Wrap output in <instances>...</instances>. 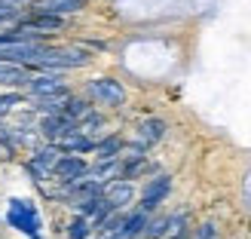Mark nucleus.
I'll return each instance as SVG.
<instances>
[{
    "mask_svg": "<svg viewBox=\"0 0 251 239\" xmlns=\"http://www.w3.org/2000/svg\"><path fill=\"white\" fill-rule=\"evenodd\" d=\"M58 159H61V150H58V147H46V150H40V154H37V159L31 162V172L37 175V178H46V175L55 169Z\"/></svg>",
    "mask_w": 251,
    "mask_h": 239,
    "instance_id": "10",
    "label": "nucleus"
},
{
    "mask_svg": "<svg viewBox=\"0 0 251 239\" xmlns=\"http://www.w3.org/2000/svg\"><path fill=\"white\" fill-rule=\"evenodd\" d=\"M120 150H123V141H120V138H104V141L95 144V154L101 157V159H117Z\"/></svg>",
    "mask_w": 251,
    "mask_h": 239,
    "instance_id": "16",
    "label": "nucleus"
},
{
    "mask_svg": "<svg viewBox=\"0 0 251 239\" xmlns=\"http://www.w3.org/2000/svg\"><path fill=\"white\" fill-rule=\"evenodd\" d=\"M71 239H89V221H86L83 215L80 218H74V224H71Z\"/></svg>",
    "mask_w": 251,
    "mask_h": 239,
    "instance_id": "18",
    "label": "nucleus"
},
{
    "mask_svg": "<svg viewBox=\"0 0 251 239\" xmlns=\"http://www.w3.org/2000/svg\"><path fill=\"white\" fill-rule=\"evenodd\" d=\"M52 175H55L58 181L71 184V181H80V178H86V175H89V166H86V162H83L80 157H65V154H61V159L55 162Z\"/></svg>",
    "mask_w": 251,
    "mask_h": 239,
    "instance_id": "5",
    "label": "nucleus"
},
{
    "mask_svg": "<svg viewBox=\"0 0 251 239\" xmlns=\"http://www.w3.org/2000/svg\"><path fill=\"white\" fill-rule=\"evenodd\" d=\"M0 83L12 86V89H16V86H28L31 74L25 71V65H3V61H0Z\"/></svg>",
    "mask_w": 251,
    "mask_h": 239,
    "instance_id": "12",
    "label": "nucleus"
},
{
    "mask_svg": "<svg viewBox=\"0 0 251 239\" xmlns=\"http://www.w3.org/2000/svg\"><path fill=\"white\" fill-rule=\"evenodd\" d=\"M34 65H37V68H46V71L83 68V65H89V53H83V49H49V46H46Z\"/></svg>",
    "mask_w": 251,
    "mask_h": 239,
    "instance_id": "1",
    "label": "nucleus"
},
{
    "mask_svg": "<svg viewBox=\"0 0 251 239\" xmlns=\"http://www.w3.org/2000/svg\"><path fill=\"white\" fill-rule=\"evenodd\" d=\"M104 199L110 206H114V212L120 209V206H126L132 199V184L126 181V178H117V181H110V187L104 190Z\"/></svg>",
    "mask_w": 251,
    "mask_h": 239,
    "instance_id": "11",
    "label": "nucleus"
},
{
    "mask_svg": "<svg viewBox=\"0 0 251 239\" xmlns=\"http://www.w3.org/2000/svg\"><path fill=\"white\" fill-rule=\"evenodd\" d=\"M162 135H166V123H162V120H147V123L141 126V147L156 144Z\"/></svg>",
    "mask_w": 251,
    "mask_h": 239,
    "instance_id": "15",
    "label": "nucleus"
},
{
    "mask_svg": "<svg viewBox=\"0 0 251 239\" xmlns=\"http://www.w3.org/2000/svg\"><path fill=\"white\" fill-rule=\"evenodd\" d=\"M9 105H19V95H3L0 98V110H9Z\"/></svg>",
    "mask_w": 251,
    "mask_h": 239,
    "instance_id": "19",
    "label": "nucleus"
},
{
    "mask_svg": "<svg viewBox=\"0 0 251 239\" xmlns=\"http://www.w3.org/2000/svg\"><path fill=\"white\" fill-rule=\"evenodd\" d=\"M6 221L12 224V230H19L31 239H40V215H37V209L31 203H25V199H12L9 203Z\"/></svg>",
    "mask_w": 251,
    "mask_h": 239,
    "instance_id": "2",
    "label": "nucleus"
},
{
    "mask_svg": "<svg viewBox=\"0 0 251 239\" xmlns=\"http://www.w3.org/2000/svg\"><path fill=\"white\" fill-rule=\"evenodd\" d=\"M61 28H65V19H58V16H43V12H37V16H31L28 22L19 25V31H28V34L37 31V37H43L46 31H61Z\"/></svg>",
    "mask_w": 251,
    "mask_h": 239,
    "instance_id": "7",
    "label": "nucleus"
},
{
    "mask_svg": "<svg viewBox=\"0 0 251 239\" xmlns=\"http://www.w3.org/2000/svg\"><path fill=\"white\" fill-rule=\"evenodd\" d=\"M169 190H172V178H169V175H159V178H153V181H150V184L144 187V196H141V212H147V215H150V212H153V209L162 203V199L169 196Z\"/></svg>",
    "mask_w": 251,
    "mask_h": 239,
    "instance_id": "4",
    "label": "nucleus"
},
{
    "mask_svg": "<svg viewBox=\"0 0 251 239\" xmlns=\"http://www.w3.org/2000/svg\"><path fill=\"white\" fill-rule=\"evenodd\" d=\"M43 132H46L49 138H58V141H61L65 135H74V132H77V123L68 120L65 114H49L46 123H43Z\"/></svg>",
    "mask_w": 251,
    "mask_h": 239,
    "instance_id": "9",
    "label": "nucleus"
},
{
    "mask_svg": "<svg viewBox=\"0 0 251 239\" xmlns=\"http://www.w3.org/2000/svg\"><path fill=\"white\" fill-rule=\"evenodd\" d=\"M34 9L43 16H68V12L83 9V0H34Z\"/></svg>",
    "mask_w": 251,
    "mask_h": 239,
    "instance_id": "8",
    "label": "nucleus"
},
{
    "mask_svg": "<svg viewBox=\"0 0 251 239\" xmlns=\"http://www.w3.org/2000/svg\"><path fill=\"white\" fill-rule=\"evenodd\" d=\"M61 114H65L68 120H74V123H80L83 117L92 114V107H89V102H83V98H68L65 107H61Z\"/></svg>",
    "mask_w": 251,
    "mask_h": 239,
    "instance_id": "14",
    "label": "nucleus"
},
{
    "mask_svg": "<svg viewBox=\"0 0 251 239\" xmlns=\"http://www.w3.org/2000/svg\"><path fill=\"white\" fill-rule=\"evenodd\" d=\"M144 227H147V212H141V209H138L135 215H129V218L123 221V230H120V236H123V239H138V236L144 233Z\"/></svg>",
    "mask_w": 251,
    "mask_h": 239,
    "instance_id": "13",
    "label": "nucleus"
},
{
    "mask_svg": "<svg viewBox=\"0 0 251 239\" xmlns=\"http://www.w3.org/2000/svg\"><path fill=\"white\" fill-rule=\"evenodd\" d=\"M28 89L37 95V98H52V95H68L65 83H61V77H55V74H46V77H31Z\"/></svg>",
    "mask_w": 251,
    "mask_h": 239,
    "instance_id": "6",
    "label": "nucleus"
},
{
    "mask_svg": "<svg viewBox=\"0 0 251 239\" xmlns=\"http://www.w3.org/2000/svg\"><path fill=\"white\" fill-rule=\"evenodd\" d=\"M89 95L95 98V102L110 105V107H117V105L126 102V89H123L117 80H92L89 83Z\"/></svg>",
    "mask_w": 251,
    "mask_h": 239,
    "instance_id": "3",
    "label": "nucleus"
},
{
    "mask_svg": "<svg viewBox=\"0 0 251 239\" xmlns=\"http://www.w3.org/2000/svg\"><path fill=\"white\" fill-rule=\"evenodd\" d=\"M144 233H147V239H159V236H166V233H169V218H156V221H147Z\"/></svg>",
    "mask_w": 251,
    "mask_h": 239,
    "instance_id": "17",
    "label": "nucleus"
}]
</instances>
